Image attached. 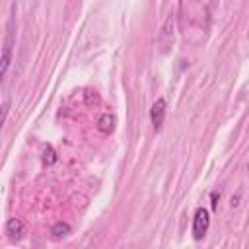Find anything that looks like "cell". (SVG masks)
Segmentation results:
<instances>
[{
    "label": "cell",
    "mask_w": 249,
    "mask_h": 249,
    "mask_svg": "<svg viewBox=\"0 0 249 249\" xmlns=\"http://www.w3.org/2000/svg\"><path fill=\"white\" fill-rule=\"evenodd\" d=\"M165 109H167V103H165V99H163V97H160V99H156V101H154L152 111H150V119H152V124H154V128H156V130H160V128H161V124H163Z\"/></svg>",
    "instance_id": "7a4b0ae2"
},
{
    "label": "cell",
    "mask_w": 249,
    "mask_h": 249,
    "mask_svg": "<svg viewBox=\"0 0 249 249\" xmlns=\"http://www.w3.org/2000/svg\"><path fill=\"white\" fill-rule=\"evenodd\" d=\"M208 228H210V214H208L206 208L200 206V208H196L195 218H193V237L195 239H202L206 235Z\"/></svg>",
    "instance_id": "6da1fadb"
},
{
    "label": "cell",
    "mask_w": 249,
    "mask_h": 249,
    "mask_svg": "<svg viewBox=\"0 0 249 249\" xmlns=\"http://www.w3.org/2000/svg\"><path fill=\"white\" fill-rule=\"evenodd\" d=\"M115 124H117V117H115L113 113H105V115H101L99 121H97V130H99L101 134H111V132L115 130Z\"/></svg>",
    "instance_id": "277c9868"
},
{
    "label": "cell",
    "mask_w": 249,
    "mask_h": 249,
    "mask_svg": "<svg viewBox=\"0 0 249 249\" xmlns=\"http://www.w3.org/2000/svg\"><path fill=\"white\" fill-rule=\"evenodd\" d=\"M210 198H212V208L216 210V208H218V200H220V193H216V191H214V193L210 195Z\"/></svg>",
    "instance_id": "ba28073f"
},
{
    "label": "cell",
    "mask_w": 249,
    "mask_h": 249,
    "mask_svg": "<svg viewBox=\"0 0 249 249\" xmlns=\"http://www.w3.org/2000/svg\"><path fill=\"white\" fill-rule=\"evenodd\" d=\"M56 161V152L53 150V146H47L45 148V156H43V163L45 165H53Z\"/></svg>",
    "instance_id": "52a82bcc"
},
{
    "label": "cell",
    "mask_w": 249,
    "mask_h": 249,
    "mask_svg": "<svg viewBox=\"0 0 249 249\" xmlns=\"http://www.w3.org/2000/svg\"><path fill=\"white\" fill-rule=\"evenodd\" d=\"M10 58H12V35H10L8 41H6V47H4V53H2V60H0V76H2V78H4L6 72H8Z\"/></svg>",
    "instance_id": "5b68a950"
},
{
    "label": "cell",
    "mask_w": 249,
    "mask_h": 249,
    "mask_svg": "<svg viewBox=\"0 0 249 249\" xmlns=\"http://www.w3.org/2000/svg\"><path fill=\"white\" fill-rule=\"evenodd\" d=\"M6 233H8V237L10 239H21L23 237V233H25V226H23V222L19 220V218H10L8 222H6Z\"/></svg>",
    "instance_id": "3957f363"
},
{
    "label": "cell",
    "mask_w": 249,
    "mask_h": 249,
    "mask_svg": "<svg viewBox=\"0 0 249 249\" xmlns=\"http://www.w3.org/2000/svg\"><path fill=\"white\" fill-rule=\"evenodd\" d=\"M72 231V228H70V224H66V222H56L53 228H51V233L54 235V237H64V235H68Z\"/></svg>",
    "instance_id": "8992f818"
},
{
    "label": "cell",
    "mask_w": 249,
    "mask_h": 249,
    "mask_svg": "<svg viewBox=\"0 0 249 249\" xmlns=\"http://www.w3.org/2000/svg\"><path fill=\"white\" fill-rule=\"evenodd\" d=\"M6 115H8V101L2 103V123H6Z\"/></svg>",
    "instance_id": "9c48e42d"
}]
</instances>
